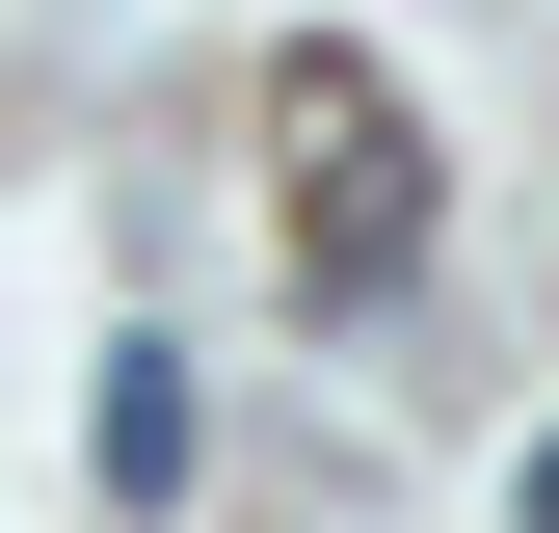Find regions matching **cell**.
Returning a JSON list of instances; mask_svg holds the SVG:
<instances>
[{
	"label": "cell",
	"instance_id": "obj_2",
	"mask_svg": "<svg viewBox=\"0 0 559 533\" xmlns=\"http://www.w3.org/2000/svg\"><path fill=\"white\" fill-rule=\"evenodd\" d=\"M187 481V347H107V507Z\"/></svg>",
	"mask_w": 559,
	"mask_h": 533
},
{
	"label": "cell",
	"instance_id": "obj_1",
	"mask_svg": "<svg viewBox=\"0 0 559 533\" xmlns=\"http://www.w3.org/2000/svg\"><path fill=\"white\" fill-rule=\"evenodd\" d=\"M266 107H294V266H320V294H400V266H427V161H400V81H373V54H294Z\"/></svg>",
	"mask_w": 559,
	"mask_h": 533
},
{
	"label": "cell",
	"instance_id": "obj_3",
	"mask_svg": "<svg viewBox=\"0 0 559 533\" xmlns=\"http://www.w3.org/2000/svg\"><path fill=\"white\" fill-rule=\"evenodd\" d=\"M533 533H559V453H533Z\"/></svg>",
	"mask_w": 559,
	"mask_h": 533
}]
</instances>
